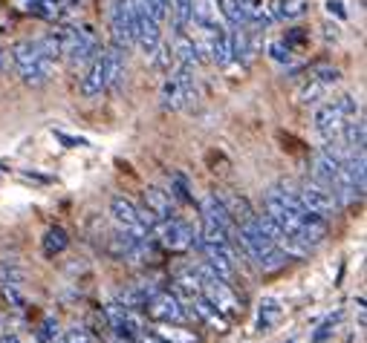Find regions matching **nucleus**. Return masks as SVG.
Wrapping results in <instances>:
<instances>
[{"label":"nucleus","mask_w":367,"mask_h":343,"mask_svg":"<svg viewBox=\"0 0 367 343\" xmlns=\"http://www.w3.org/2000/svg\"><path fill=\"white\" fill-rule=\"evenodd\" d=\"M12 61H15V70L18 75L23 78V84L29 87H41L52 78L55 73V61L44 55L41 44L32 41V38H26V41H18L12 46Z\"/></svg>","instance_id":"f257e3e1"},{"label":"nucleus","mask_w":367,"mask_h":343,"mask_svg":"<svg viewBox=\"0 0 367 343\" xmlns=\"http://www.w3.org/2000/svg\"><path fill=\"white\" fill-rule=\"evenodd\" d=\"M55 35H58L61 58H64L67 64H73V67L90 64V61L102 52L99 38H96V32L90 26H61Z\"/></svg>","instance_id":"f03ea898"},{"label":"nucleus","mask_w":367,"mask_h":343,"mask_svg":"<svg viewBox=\"0 0 367 343\" xmlns=\"http://www.w3.org/2000/svg\"><path fill=\"white\" fill-rule=\"evenodd\" d=\"M197 274H200V294H203L214 308H217L226 320H234V318L243 315V306H240L237 294L231 292V286H229L226 280H223L217 271H214L208 263L197 266Z\"/></svg>","instance_id":"7ed1b4c3"},{"label":"nucleus","mask_w":367,"mask_h":343,"mask_svg":"<svg viewBox=\"0 0 367 343\" xmlns=\"http://www.w3.org/2000/svg\"><path fill=\"white\" fill-rule=\"evenodd\" d=\"M359 116V101L353 96H339V99H332V101H324L318 110H315V130L324 142H335L342 136L344 130V124Z\"/></svg>","instance_id":"20e7f679"},{"label":"nucleus","mask_w":367,"mask_h":343,"mask_svg":"<svg viewBox=\"0 0 367 343\" xmlns=\"http://www.w3.org/2000/svg\"><path fill=\"white\" fill-rule=\"evenodd\" d=\"M110 216L119 225V231H125L131 237H150V228H154V216L145 211V205H136L133 199L116 194L110 199Z\"/></svg>","instance_id":"39448f33"},{"label":"nucleus","mask_w":367,"mask_h":343,"mask_svg":"<svg viewBox=\"0 0 367 343\" xmlns=\"http://www.w3.org/2000/svg\"><path fill=\"white\" fill-rule=\"evenodd\" d=\"M150 234L157 237V242L165 248V251H188L191 245H197V237L191 231V225H186L179 220V216H171V220H160L154 223V228H150Z\"/></svg>","instance_id":"423d86ee"},{"label":"nucleus","mask_w":367,"mask_h":343,"mask_svg":"<svg viewBox=\"0 0 367 343\" xmlns=\"http://www.w3.org/2000/svg\"><path fill=\"white\" fill-rule=\"evenodd\" d=\"M142 308L148 311V318H150V320H157V323H186V320H188L186 306H182L179 294H174V292H162V289H157L154 294H150V297L145 300Z\"/></svg>","instance_id":"0eeeda50"},{"label":"nucleus","mask_w":367,"mask_h":343,"mask_svg":"<svg viewBox=\"0 0 367 343\" xmlns=\"http://www.w3.org/2000/svg\"><path fill=\"white\" fill-rule=\"evenodd\" d=\"M295 197H298V202L303 205V211L318 213V216H324V220H330V216L339 211L335 194H332L330 188H324V185L315 182V179H307V182H303L301 188L295 191Z\"/></svg>","instance_id":"6e6552de"},{"label":"nucleus","mask_w":367,"mask_h":343,"mask_svg":"<svg viewBox=\"0 0 367 343\" xmlns=\"http://www.w3.org/2000/svg\"><path fill=\"white\" fill-rule=\"evenodd\" d=\"M110 29H113V44L128 49L136 44V18L131 0H116L110 9Z\"/></svg>","instance_id":"1a4fd4ad"},{"label":"nucleus","mask_w":367,"mask_h":343,"mask_svg":"<svg viewBox=\"0 0 367 343\" xmlns=\"http://www.w3.org/2000/svg\"><path fill=\"white\" fill-rule=\"evenodd\" d=\"M78 89H81L84 99H96V96H102V92L107 89V75H104V58H102V52L87 64V73L81 75V87Z\"/></svg>","instance_id":"9d476101"},{"label":"nucleus","mask_w":367,"mask_h":343,"mask_svg":"<svg viewBox=\"0 0 367 343\" xmlns=\"http://www.w3.org/2000/svg\"><path fill=\"white\" fill-rule=\"evenodd\" d=\"M145 211L154 216V220H171V216H176V205H174V197L162 188H157V185H150V188H145Z\"/></svg>","instance_id":"9b49d317"},{"label":"nucleus","mask_w":367,"mask_h":343,"mask_svg":"<svg viewBox=\"0 0 367 343\" xmlns=\"http://www.w3.org/2000/svg\"><path fill=\"white\" fill-rule=\"evenodd\" d=\"M313 179L321 182L330 191L335 188V179H339V159H335L327 147L313 153Z\"/></svg>","instance_id":"f8f14e48"},{"label":"nucleus","mask_w":367,"mask_h":343,"mask_svg":"<svg viewBox=\"0 0 367 343\" xmlns=\"http://www.w3.org/2000/svg\"><path fill=\"white\" fill-rule=\"evenodd\" d=\"M188 306H191V318L194 320H200V323H205V326H211L214 332H229V320L220 315L217 308H214L203 294H194V297H188Z\"/></svg>","instance_id":"ddd939ff"},{"label":"nucleus","mask_w":367,"mask_h":343,"mask_svg":"<svg viewBox=\"0 0 367 343\" xmlns=\"http://www.w3.org/2000/svg\"><path fill=\"white\" fill-rule=\"evenodd\" d=\"M174 55H176V64L179 67H188V70H194L200 61H203V52H200V46H197V41L182 29V32H176V38H174Z\"/></svg>","instance_id":"4468645a"},{"label":"nucleus","mask_w":367,"mask_h":343,"mask_svg":"<svg viewBox=\"0 0 367 343\" xmlns=\"http://www.w3.org/2000/svg\"><path fill=\"white\" fill-rule=\"evenodd\" d=\"M240 9H243V20H246V26H269L275 20L272 9L266 6V0H240Z\"/></svg>","instance_id":"2eb2a0df"},{"label":"nucleus","mask_w":367,"mask_h":343,"mask_svg":"<svg viewBox=\"0 0 367 343\" xmlns=\"http://www.w3.org/2000/svg\"><path fill=\"white\" fill-rule=\"evenodd\" d=\"M154 335L162 337L165 343H200V337L194 335V329H186L182 323H157Z\"/></svg>","instance_id":"dca6fc26"},{"label":"nucleus","mask_w":367,"mask_h":343,"mask_svg":"<svg viewBox=\"0 0 367 343\" xmlns=\"http://www.w3.org/2000/svg\"><path fill=\"white\" fill-rule=\"evenodd\" d=\"M102 58H104V75H107V87H113L121 75H125V49L113 44L110 49H104V52H102Z\"/></svg>","instance_id":"f3484780"},{"label":"nucleus","mask_w":367,"mask_h":343,"mask_svg":"<svg viewBox=\"0 0 367 343\" xmlns=\"http://www.w3.org/2000/svg\"><path fill=\"white\" fill-rule=\"evenodd\" d=\"M310 12V0H275L272 15L281 20H298Z\"/></svg>","instance_id":"a211bd4d"},{"label":"nucleus","mask_w":367,"mask_h":343,"mask_svg":"<svg viewBox=\"0 0 367 343\" xmlns=\"http://www.w3.org/2000/svg\"><path fill=\"white\" fill-rule=\"evenodd\" d=\"M330 92V84H324V81H318V78H303V84L298 87V101L301 104H318L324 96Z\"/></svg>","instance_id":"6ab92c4d"},{"label":"nucleus","mask_w":367,"mask_h":343,"mask_svg":"<svg viewBox=\"0 0 367 343\" xmlns=\"http://www.w3.org/2000/svg\"><path fill=\"white\" fill-rule=\"evenodd\" d=\"M281 315H284L281 303L275 300V297H266V300L260 303V311H258V329H260V332H272V326L281 320Z\"/></svg>","instance_id":"aec40b11"},{"label":"nucleus","mask_w":367,"mask_h":343,"mask_svg":"<svg viewBox=\"0 0 367 343\" xmlns=\"http://www.w3.org/2000/svg\"><path fill=\"white\" fill-rule=\"evenodd\" d=\"M191 9H194V0H168V15L174 18L176 32H182L191 23Z\"/></svg>","instance_id":"412c9836"},{"label":"nucleus","mask_w":367,"mask_h":343,"mask_svg":"<svg viewBox=\"0 0 367 343\" xmlns=\"http://www.w3.org/2000/svg\"><path fill=\"white\" fill-rule=\"evenodd\" d=\"M67 245H70V237H67V231L61 228V225H55V228H49V231L44 234V254H47V257L61 254Z\"/></svg>","instance_id":"4be33fe9"},{"label":"nucleus","mask_w":367,"mask_h":343,"mask_svg":"<svg viewBox=\"0 0 367 343\" xmlns=\"http://www.w3.org/2000/svg\"><path fill=\"white\" fill-rule=\"evenodd\" d=\"M214 6H217L223 20L229 23V29L246 26V20H243V9H240V0H214Z\"/></svg>","instance_id":"5701e85b"},{"label":"nucleus","mask_w":367,"mask_h":343,"mask_svg":"<svg viewBox=\"0 0 367 343\" xmlns=\"http://www.w3.org/2000/svg\"><path fill=\"white\" fill-rule=\"evenodd\" d=\"M26 12L44 20H55L61 15V0H26Z\"/></svg>","instance_id":"b1692460"},{"label":"nucleus","mask_w":367,"mask_h":343,"mask_svg":"<svg viewBox=\"0 0 367 343\" xmlns=\"http://www.w3.org/2000/svg\"><path fill=\"white\" fill-rule=\"evenodd\" d=\"M307 75L310 78H318V81H324V84H339V78H342V73H339V67H332L330 61H315V64H310L307 67Z\"/></svg>","instance_id":"393cba45"},{"label":"nucleus","mask_w":367,"mask_h":343,"mask_svg":"<svg viewBox=\"0 0 367 343\" xmlns=\"http://www.w3.org/2000/svg\"><path fill=\"white\" fill-rule=\"evenodd\" d=\"M269 58L275 61V64L287 67L289 73H295V70H298V67H295V52H292L284 41H272V44H269Z\"/></svg>","instance_id":"a878e982"},{"label":"nucleus","mask_w":367,"mask_h":343,"mask_svg":"<svg viewBox=\"0 0 367 343\" xmlns=\"http://www.w3.org/2000/svg\"><path fill=\"white\" fill-rule=\"evenodd\" d=\"M281 41H284V44H287V46H289L292 52H301L303 46H307V41H310V35H307V32H303V29H301V26H295V29H289V32H287V35H284Z\"/></svg>","instance_id":"bb28decb"},{"label":"nucleus","mask_w":367,"mask_h":343,"mask_svg":"<svg viewBox=\"0 0 367 343\" xmlns=\"http://www.w3.org/2000/svg\"><path fill=\"white\" fill-rule=\"evenodd\" d=\"M171 191H174V197H176L179 202H186V205L194 202V197L188 194V182H186V176H182V173H174V179H171Z\"/></svg>","instance_id":"cd10ccee"},{"label":"nucleus","mask_w":367,"mask_h":343,"mask_svg":"<svg viewBox=\"0 0 367 343\" xmlns=\"http://www.w3.org/2000/svg\"><path fill=\"white\" fill-rule=\"evenodd\" d=\"M58 337V320L55 318H44L41 329H38V343H55Z\"/></svg>","instance_id":"c85d7f7f"},{"label":"nucleus","mask_w":367,"mask_h":343,"mask_svg":"<svg viewBox=\"0 0 367 343\" xmlns=\"http://www.w3.org/2000/svg\"><path fill=\"white\" fill-rule=\"evenodd\" d=\"M145 6H148L150 18H154L157 23H162L168 18V0H145Z\"/></svg>","instance_id":"c756f323"},{"label":"nucleus","mask_w":367,"mask_h":343,"mask_svg":"<svg viewBox=\"0 0 367 343\" xmlns=\"http://www.w3.org/2000/svg\"><path fill=\"white\" fill-rule=\"evenodd\" d=\"M339 320H342V315H332V318H327L321 326H318V332L313 335V340L315 343H321V340H327L332 332H335V326H339Z\"/></svg>","instance_id":"7c9ffc66"},{"label":"nucleus","mask_w":367,"mask_h":343,"mask_svg":"<svg viewBox=\"0 0 367 343\" xmlns=\"http://www.w3.org/2000/svg\"><path fill=\"white\" fill-rule=\"evenodd\" d=\"M61 343H93V337H90L87 329H70Z\"/></svg>","instance_id":"2f4dec72"},{"label":"nucleus","mask_w":367,"mask_h":343,"mask_svg":"<svg viewBox=\"0 0 367 343\" xmlns=\"http://www.w3.org/2000/svg\"><path fill=\"white\" fill-rule=\"evenodd\" d=\"M55 139H61V142H64L67 147H87V139H81V136L76 139V136H67V133H61V130L55 133Z\"/></svg>","instance_id":"473e14b6"},{"label":"nucleus","mask_w":367,"mask_h":343,"mask_svg":"<svg viewBox=\"0 0 367 343\" xmlns=\"http://www.w3.org/2000/svg\"><path fill=\"white\" fill-rule=\"evenodd\" d=\"M327 12H330V15H335V18H342V20L347 18V15H344V9H342V0H327Z\"/></svg>","instance_id":"72a5a7b5"},{"label":"nucleus","mask_w":367,"mask_h":343,"mask_svg":"<svg viewBox=\"0 0 367 343\" xmlns=\"http://www.w3.org/2000/svg\"><path fill=\"white\" fill-rule=\"evenodd\" d=\"M136 343H165V340H162V337H157V335H145V332H142V335L136 337Z\"/></svg>","instance_id":"f704fd0d"},{"label":"nucleus","mask_w":367,"mask_h":343,"mask_svg":"<svg viewBox=\"0 0 367 343\" xmlns=\"http://www.w3.org/2000/svg\"><path fill=\"white\" fill-rule=\"evenodd\" d=\"M0 343H23V340L15 337V335H4V337H0Z\"/></svg>","instance_id":"c9c22d12"},{"label":"nucleus","mask_w":367,"mask_h":343,"mask_svg":"<svg viewBox=\"0 0 367 343\" xmlns=\"http://www.w3.org/2000/svg\"><path fill=\"white\" fill-rule=\"evenodd\" d=\"M0 70H4V52H0Z\"/></svg>","instance_id":"e433bc0d"}]
</instances>
